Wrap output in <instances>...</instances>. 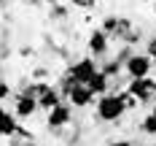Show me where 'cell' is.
Wrapping results in <instances>:
<instances>
[{
  "mask_svg": "<svg viewBox=\"0 0 156 146\" xmlns=\"http://www.w3.org/2000/svg\"><path fill=\"white\" fill-rule=\"evenodd\" d=\"M132 106H140L135 97L129 95V92H116V95H100L97 100V119H102V122H119L121 116H124L126 108H132Z\"/></svg>",
  "mask_w": 156,
  "mask_h": 146,
  "instance_id": "6da1fadb",
  "label": "cell"
},
{
  "mask_svg": "<svg viewBox=\"0 0 156 146\" xmlns=\"http://www.w3.org/2000/svg\"><path fill=\"white\" fill-rule=\"evenodd\" d=\"M126 92L135 97L137 103H148V100L156 97V81L151 79V76H145V79H132L129 87H126Z\"/></svg>",
  "mask_w": 156,
  "mask_h": 146,
  "instance_id": "7a4b0ae2",
  "label": "cell"
},
{
  "mask_svg": "<svg viewBox=\"0 0 156 146\" xmlns=\"http://www.w3.org/2000/svg\"><path fill=\"white\" fill-rule=\"evenodd\" d=\"M151 57L148 54H129L124 60V70L129 79H145L148 73H151Z\"/></svg>",
  "mask_w": 156,
  "mask_h": 146,
  "instance_id": "3957f363",
  "label": "cell"
},
{
  "mask_svg": "<svg viewBox=\"0 0 156 146\" xmlns=\"http://www.w3.org/2000/svg\"><path fill=\"white\" fill-rule=\"evenodd\" d=\"M97 70H100V68H97V62H94L92 57H83V60L73 62V68L67 70V76L76 81V84H89V79H92Z\"/></svg>",
  "mask_w": 156,
  "mask_h": 146,
  "instance_id": "277c9868",
  "label": "cell"
},
{
  "mask_svg": "<svg viewBox=\"0 0 156 146\" xmlns=\"http://www.w3.org/2000/svg\"><path fill=\"white\" fill-rule=\"evenodd\" d=\"M70 119H73V108H70L67 103H59V106H54V108L48 111L46 125H48L51 130H62V127L70 125Z\"/></svg>",
  "mask_w": 156,
  "mask_h": 146,
  "instance_id": "5b68a950",
  "label": "cell"
},
{
  "mask_svg": "<svg viewBox=\"0 0 156 146\" xmlns=\"http://www.w3.org/2000/svg\"><path fill=\"white\" fill-rule=\"evenodd\" d=\"M35 111H38V100H35V95H30V92H19L16 100H14V116L16 119H30Z\"/></svg>",
  "mask_w": 156,
  "mask_h": 146,
  "instance_id": "8992f818",
  "label": "cell"
},
{
  "mask_svg": "<svg viewBox=\"0 0 156 146\" xmlns=\"http://www.w3.org/2000/svg\"><path fill=\"white\" fill-rule=\"evenodd\" d=\"M65 97H67V103H73L76 108H86V106L94 103V92L86 87V84H73Z\"/></svg>",
  "mask_w": 156,
  "mask_h": 146,
  "instance_id": "52a82bcc",
  "label": "cell"
},
{
  "mask_svg": "<svg viewBox=\"0 0 156 146\" xmlns=\"http://www.w3.org/2000/svg\"><path fill=\"white\" fill-rule=\"evenodd\" d=\"M102 30L108 32V35L124 38L126 32H129V19H124V16H108V19H105V24H102Z\"/></svg>",
  "mask_w": 156,
  "mask_h": 146,
  "instance_id": "ba28073f",
  "label": "cell"
},
{
  "mask_svg": "<svg viewBox=\"0 0 156 146\" xmlns=\"http://www.w3.org/2000/svg\"><path fill=\"white\" fill-rule=\"evenodd\" d=\"M19 125H16V116L14 114H8V108H3L0 106V138H11L19 133Z\"/></svg>",
  "mask_w": 156,
  "mask_h": 146,
  "instance_id": "9c48e42d",
  "label": "cell"
},
{
  "mask_svg": "<svg viewBox=\"0 0 156 146\" xmlns=\"http://www.w3.org/2000/svg\"><path fill=\"white\" fill-rule=\"evenodd\" d=\"M108 32L105 30H94L92 35H89V51H92L94 57H102L105 51H108Z\"/></svg>",
  "mask_w": 156,
  "mask_h": 146,
  "instance_id": "30bf717a",
  "label": "cell"
},
{
  "mask_svg": "<svg viewBox=\"0 0 156 146\" xmlns=\"http://www.w3.org/2000/svg\"><path fill=\"white\" fill-rule=\"evenodd\" d=\"M108 84H110V79L105 76V73H102V70H97V73H94L92 79H89V84H86V87L92 89L94 95H105V89H108Z\"/></svg>",
  "mask_w": 156,
  "mask_h": 146,
  "instance_id": "8fae6325",
  "label": "cell"
},
{
  "mask_svg": "<svg viewBox=\"0 0 156 146\" xmlns=\"http://www.w3.org/2000/svg\"><path fill=\"white\" fill-rule=\"evenodd\" d=\"M102 73H105V76H119V73H121V60H110L108 65H105V68H102Z\"/></svg>",
  "mask_w": 156,
  "mask_h": 146,
  "instance_id": "7c38bea8",
  "label": "cell"
},
{
  "mask_svg": "<svg viewBox=\"0 0 156 146\" xmlns=\"http://www.w3.org/2000/svg\"><path fill=\"white\" fill-rule=\"evenodd\" d=\"M143 133H148V135H156V116H154V114H148V116L143 119Z\"/></svg>",
  "mask_w": 156,
  "mask_h": 146,
  "instance_id": "4fadbf2b",
  "label": "cell"
},
{
  "mask_svg": "<svg viewBox=\"0 0 156 146\" xmlns=\"http://www.w3.org/2000/svg\"><path fill=\"white\" fill-rule=\"evenodd\" d=\"M148 57H151V62H156V38L148 41Z\"/></svg>",
  "mask_w": 156,
  "mask_h": 146,
  "instance_id": "5bb4252c",
  "label": "cell"
},
{
  "mask_svg": "<svg viewBox=\"0 0 156 146\" xmlns=\"http://www.w3.org/2000/svg\"><path fill=\"white\" fill-rule=\"evenodd\" d=\"M8 95H11V87H8L5 81H0V100H3V97H8Z\"/></svg>",
  "mask_w": 156,
  "mask_h": 146,
  "instance_id": "9a60e30c",
  "label": "cell"
},
{
  "mask_svg": "<svg viewBox=\"0 0 156 146\" xmlns=\"http://www.w3.org/2000/svg\"><path fill=\"white\" fill-rule=\"evenodd\" d=\"M108 146H132V144H129V141H110Z\"/></svg>",
  "mask_w": 156,
  "mask_h": 146,
  "instance_id": "2e32d148",
  "label": "cell"
},
{
  "mask_svg": "<svg viewBox=\"0 0 156 146\" xmlns=\"http://www.w3.org/2000/svg\"><path fill=\"white\" fill-rule=\"evenodd\" d=\"M151 114H154V116H156V97H154V108H151Z\"/></svg>",
  "mask_w": 156,
  "mask_h": 146,
  "instance_id": "e0dca14e",
  "label": "cell"
},
{
  "mask_svg": "<svg viewBox=\"0 0 156 146\" xmlns=\"http://www.w3.org/2000/svg\"><path fill=\"white\" fill-rule=\"evenodd\" d=\"M22 146H35V144H30V141H27V144H22Z\"/></svg>",
  "mask_w": 156,
  "mask_h": 146,
  "instance_id": "ac0fdd59",
  "label": "cell"
},
{
  "mask_svg": "<svg viewBox=\"0 0 156 146\" xmlns=\"http://www.w3.org/2000/svg\"><path fill=\"white\" fill-rule=\"evenodd\" d=\"M0 3H3V0H0Z\"/></svg>",
  "mask_w": 156,
  "mask_h": 146,
  "instance_id": "d6986e66",
  "label": "cell"
}]
</instances>
